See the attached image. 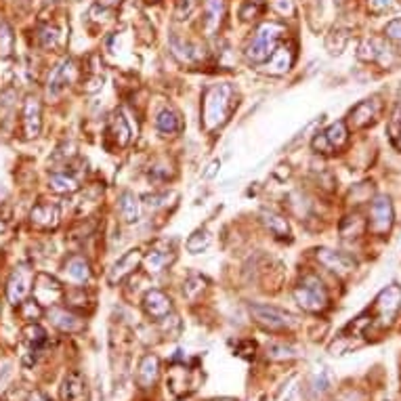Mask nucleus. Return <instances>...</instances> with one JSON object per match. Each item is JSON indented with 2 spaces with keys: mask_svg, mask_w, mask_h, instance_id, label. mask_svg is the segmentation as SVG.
I'll list each match as a JSON object with an SVG mask.
<instances>
[{
  "mask_svg": "<svg viewBox=\"0 0 401 401\" xmlns=\"http://www.w3.org/2000/svg\"><path fill=\"white\" fill-rule=\"evenodd\" d=\"M237 108V90L229 82L213 84L202 99V122L206 130H217L231 118Z\"/></svg>",
  "mask_w": 401,
  "mask_h": 401,
  "instance_id": "nucleus-1",
  "label": "nucleus"
},
{
  "mask_svg": "<svg viewBox=\"0 0 401 401\" xmlns=\"http://www.w3.org/2000/svg\"><path fill=\"white\" fill-rule=\"evenodd\" d=\"M286 36V26L280 21H265L257 28L255 36L250 38L246 46V57L250 63L263 66L277 48L282 38Z\"/></svg>",
  "mask_w": 401,
  "mask_h": 401,
  "instance_id": "nucleus-2",
  "label": "nucleus"
},
{
  "mask_svg": "<svg viewBox=\"0 0 401 401\" xmlns=\"http://www.w3.org/2000/svg\"><path fill=\"white\" fill-rule=\"evenodd\" d=\"M294 300L309 313H324L330 305V296L317 275H305L294 288Z\"/></svg>",
  "mask_w": 401,
  "mask_h": 401,
  "instance_id": "nucleus-3",
  "label": "nucleus"
},
{
  "mask_svg": "<svg viewBox=\"0 0 401 401\" xmlns=\"http://www.w3.org/2000/svg\"><path fill=\"white\" fill-rule=\"evenodd\" d=\"M401 309V286L399 284H391L387 286L374 300L372 305V315H370V326H378V328H391L393 322L397 320Z\"/></svg>",
  "mask_w": 401,
  "mask_h": 401,
  "instance_id": "nucleus-4",
  "label": "nucleus"
},
{
  "mask_svg": "<svg viewBox=\"0 0 401 401\" xmlns=\"http://www.w3.org/2000/svg\"><path fill=\"white\" fill-rule=\"evenodd\" d=\"M248 311L259 326H263L265 330H271V332H286L296 324V317L292 313H288L280 307H273V305L255 303V305L248 307Z\"/></svg>",
  "mask_w": 401,
  "mask_h": 401,
  "instance_id": "nucleus-5",
  "label": "nucleus"
},
{
  "mask_svg": "<svg viewBox=\"0 0 401 401\" xmlns=\"http://www.w3.org/2000/svg\"><path fill=\"white\" fill-rule=\"evenodd\" d=\"M346 143H349V126H346V122L338 120V122L330 124L326 130L317 133L311 141V147H313L315 154L330 156V154L340 152Z\"/></svg>",
  "mask_w": 401,
  "mask_h": 401,
  "instance_id": "nucleus-6",
  "label": "nucleus"
},
{
  "mask_svg": "<svg viewBox=\"0 0 401 401\" xmlns=\"http://www.w3.org/2000/svg\"><path fill=\"white\" fill-rule=\"evenodd\" d=\"M395 223V211L389 195H376L370 204V221L368 229L374 235H387L393 229Z\"/></svg>",
  "mask_w": 401,
  "mask_h": 401,
  "instance_id": "nucleus-7",
  "label": "nucleus"
},
{
  "mask_svg": "<svg viewBox=\"0 0 401 401\" xmlns=\"http://www.w3.org/2000/svg\"><path fill=\"white\" fill-rule=\"evenodd\" d=\"M358 59L366 63H378L382 68H391L397 61L393 48L382 38H364L358 46Z\"/></svg>",
  "mask_w": 401,
  "mask_h": 401,
  "instance_id": "nucleus-8",
  "label": "nucleus"
},
{
  "mask_svg": "<svg viewBox=\"0 0 401 401\" xmlns=\"http://www.w3.org/2000/svg\"><path fill=\"white\" fill-rule=\"evenodd\" d=\"M34 280H36V273L30 265H19L11 277H9V284H7V296H9V303L19 307L23 300L30 296L32 292V286H34Z\"/></svg>",
  "mask_w": 401,
  "mask_h": 401,
  "instance_id": "nucleus-9",
  "label": "nucleus"
},
{
  "mask_svg": "<svg viewBox=\"0 0 401 401\" xmlns=\"http://www.w3.org/2000/svg\"><path fill=\"white\" fill-rule=\"evenodd\" d=\"M380 110H382V104L378 97H370V99H364L360 101L353 110L349 112V126L353 130H362V128H368L376 122V118L380 116Z\"/></svg>",
  "mask_w": 401,
  "mask_h": 401,
  "instance_id": "nucleus-10",
  "label": "nucleus"
},
{
  "mask_svg": "<svg viewBox=\"0 0 401 401\" xmlns=\"http://www.w3.org/2000/svg\"><path fill=\"white\" fill-rule=\"evenodd\" d=\"M227 5L225 0H204L202 5V32L206 38H215L225 21Z\"/></svg>",
  "mask_w": 401,
  "mask_h": 401,
  "instance_id": "nucleus-11",
  "label": "nucleus"
},
{
  "mask_svg": "<svg viewBox=\"0 0 401 401\" xmlns=\"http://www.w3.org/2000/svg\"><path fill=\"white\" fill-rule=\"evenodd\" d=\"M315 257L326 269H330L338 275H349L358 267L353 257H349L346 253H338V250H330V248H317Z\"/></svg>",
  "mask_w": 401,
  "mask_h": 401,
  "instance_id": "nucleus-12",
  "label": "nucleus"
},
{
  "mask_svg": "<svg viewBox=\"0 0 401 401\" xmlns=\"http://www.w3.org/2000/svg\"><path fill=\"white\" fill-rule=\"evenodd\" d=\"M143 309L152 320L164 322L173 313V300L162 290H149L143 296Z\"/></svg>",
  "mask_w": 401,
  "mask_h": 401,
  "instance_id": "nucleus-13",
  "label": "nucleus"
},
{
  "mask_svg": "<svg viewBox=\"0 0 401 401\" xmlns=\"http://www.w3.org/2000/svg\"><path fill=\"white\" fill-rule=\"evenodd\" d=\"M294 57H296V51H294V46L292 44H284V42H280L277 44V48L273 51V55L263 63V66H259L265 74H271V76H282V74H286L290 68H292V63H294Z\"/></svg>",
  "mask_w": 401,
  "mask_h": 401,
  "instance_id": "nucleus-14",
  "label": "nucleus"
},
{
  "mask_svg": "<svg viewBox=\"0 0 401 401\" xmlns=\"http://www.w3.org/2000/svg\"><path fill=\"white\" fill-rule=\"evenodd\" d=\"M21 120H23V135L28 139H34L40 135L42 128V106L40 99L36 95H28L23 101V110H21Z\"/></svg>",
  "mask_w": 401,
  "mask_h": 401,
  "instance_id": "nucleus-15",
  "label": "nucleus"
},
{
  "mask_svg": "<svg viewBox=\"0 0 401 401\" xmlns=\"http://www.w3.org/2000/svg\"><path fill=\"white\" fill-rule=\"evenodd\" d=\"M78 76V68L72 59H63L61 63L55 66V70L51 72V78H48V95L57 97L59 92H63Z\"/></svg>",
  "mask_w": 401,
  "mask_h": 401,
  "instance_id": "nucleus-16",
  "label": "nucleus"
},
{
  "mask_svg": "<svg viewBox=\"0 0 401 401\" xmlns=\"http://www.w3.org/2000/svg\"><path fill=\"white\" fill-rule=\"evenodd\" d=\"M143 263V255H141V250L139 248H130L128 253H124L116 263H114V267L110 269V273H108V282L110 284H120L124 277H128L139 265Z\"/></svg>",
  "mask_w": 401,
  "mask_h": 401,
  "instance_id": "nucleus-17",
  "label": "nucleus"
},
{
  "mask_svg": "<svg viewBox=\"0 0 401 401\" xmlns=\"http://www.w3.org/2000/svg\"><path fill=\"white\" fill-rule=\"evenodd\" d=\"M30 219H32V225L40 227V229H55L59 225V219H61V213H59V206L57 204H51V202H40L32 208L30 213Z\"/></svg>",
  "mask_w": 401,
  "mask_h": 401,
  "instance_id": "nucleus-18",
  "label": "nucleus"
},
{
  "mask_svg": "<svg viewBox=\"0 0 401 401\" xmlns=\"http://www.w3.org/2000/svg\"><path fill=\"white\" fill-rule=\"evenodd\" d=\"M48 317H51L53 326L59 328L61 332H78L84 328V322L80 315H76L72 309H63V307H51L48 311Z\"/></svg>",
  "mask_w": 401,
  "mask_h": 401,
  "instance_id": "nucleus-19",
  "label": "nucleus"
},
{
  "mask_svg": "<svg viewBox=\"0 0 401 401\" xmlns=\"http://www.w3.org/2000/svg\"><path fill=\"white\" fill-rule=\"evenodd\" d=\"M160 376V360L156 355H145L139 364V370H137V382L141 389H149L154 387L156 380Z\"/></svg>",
  "mask_w": 401,
  "mask_h": 401,
  "instance_id": "nucleus-20",
  "label": "nucleus"
},
{
  "mask_svg": "<svg viewBox=\"0 0 401 401\" xmlns=\"http://www.w3.org/2000/svg\"><path fill=\"white\" fill-rule=\"evenodd\" d=\"M63 401H86V380L80 372H70L61 387Z\"/></svg>",
  "mask_w": 401,
  "mask_h": 401,
  "instance_id": "nucleus-21",
  "label": "nucleus"
},
{
  "mask_svg": "<svg viewBox=\"0 0 401 401\" xmlns=\"http://www.w3.org/2000/svg\"><path fill=\"white\" fill-rule=\"evenodd\" d=\"M170 46H173V53H175L181 61H185V63H193V61H199V59L204 57V53H199L202 48H199L195 42L185 40V38H179V36H173Z\"/></svg>",
  "mask_w": 401,
  "mask_h": 401,
  "instance_id": "nucleus-22",
  "label": "nucleus"
},
{
  "mask_svg": "<svg viewBox=\"0 0 401 401\" xmlns=\"http://www.w3.org/2000/svg\"><path fill=\"white\" fill-rule=\"evenodd\" d=\"M261 223L280 239H286L290 237V225H288V219L275 211H269V208H263L261 211Z\"/></svg>",
  "mask_w": 401,
  "mask_h": 401,
  "instance_id": "nucleus-23",
  "label": "nucleus"
},
{
  "mask_svg": "<svg viewBox=\"0 0 401 401\" xmlns=\"http://www.w3.org/2000/svg\"><path fill=\"white\" fill-rule=\"evenodd\" d=\"M66 273H68V277L74 284H86L92 277V271H90L88 261L84 257H80V255L70 257V261L66 263Z\"/></svg>",
  "mask_w": 401,
  "mask_h": 401,
  "instance_id": "nucleus-24",
  "label": "nucleus"
},
{
  "mask_svg": "<svg viewBox=\"0 0 401 401\" xmlns=\"http://www.w3.org/2000/svg\"><path fill=\"white\" fill-rule=\"evenodd\" d=\"M120 215L126 223H137L141 219V202L133 191H122L118 197Z\"/></svg>",
  "mask_w": 401,
  "mask_h": 401,
  "instance_id": "nucleus-25",
  "label": "nucleus"
},
{
  "mask_svg": "<svg viewBox=\"0 0 401 401\" xmlns=\"http://www.w3.org/2000/svg\"><path fill=\"white\" fill-rule=\"evenodd\" d=\"M108 135L114 137L118 147H126L128 145V141H130V126H128V122H126L122 112H114V116L110 118Z\"/></svg>",
  "mask_w": 401,
  "mask_h": 401,
  "instance_id": "nucleus-26",
  "label": "nucleus"
},
{
  "mask_svg": "<svg viewBox=\"0 0 401 401\" xmlns=\"http://www.w3.org/2000/svg\"><path fill=\"white\" fill-rule=\"evenodd\" d=\"M173 261H175V255L168 253V250H152V253H147L143 257V267L147 269V273H160Z\"/></svg>",
  "mask_w": 401,
  "mask_h": 401,
  "instance_id": "nucleus-27",
  "label": "nucleus"
},
{
  "mask_svg": "<svg viewBox=\"0 0 401 401\" xmlns=\"http://www.w3.org/2000/svg\"><path fill=\"white\" fill-rule=\"evenodd\" d=\"M156 128L162 133V135H177L181 128H183V124H181V116L173 110V108H164V110H160L158 112V116H156Z\"/></svg>",
  "mask_w": 401,
  "mask_h": 401,
  "instance_id": "nucleus-28",
  "label": "nucleus"
},
{
  "mask_svg": "<svg viewBox=\"0 0 401 401\" xmlns=\"http://www.w3.org/2000/svg\"><path fill=\"white\" fill-rule=\"evenodd\" d=\"M48 187L55 193L66 195V193H76L80 189V183L72 173H53L51 179H48Z\"/></svg>",
  "mask_w": 401,
  "mask_h": 401,
  "instance_id": "nucleus-29",
  "label": "nucleus"
},
{
  "mask_svg": "<svg viewBox=\"0 0 401 401\" xmlns=\"http://www.w3.org/2000/svg\"><path fill=\"white\" fill-rule=\"evenodd\" d=\"M211 242H213V237H211L208 229H197V231H193L189 235L185 246H187V250H189L191 255H199V253H204V250L211 246Z\"/></svg>",
  "mask_w": 401,
  "mask_h": 401,
  "instance_id": "nucleus-30",
  "label": "nucleus"
},
{
  "mask_svg": "<svg viewBox=\"0 0 401 401\" xmlns=\"http://www.w3.org/2000/svg\"><path fill=\"white\" fill-rule=\"evenodd\" d=\"M13 48H15V34L7 21H0V57L3 59L11 57Z\"/></svg>",
  "mask_w": 401,
  "mask_h": 401,
  "instance_id": "nucleus-31",
  "label": "nucleus"
},
{
  "mask_svg": "<svg viewBox=\"0 0 401 401\" xmlns=\"http://www.w3.org/2000/svg\"><path fill=\"white\" fill-rule=\"evenodd\" d=\"M38 42L44 48H57L59 46V30L55 26H40L38 28Z\"/></svg>",
  "mask_w": 401,
  "mask_h": 401,
  "instance_id": "nucleus-32",
  "label": "nucleus"
},
{
  "mask_svg": "<svg viewBox=\"0 0 401 401\" xmlns=\"http://www.w3.org/2000/svg\"><path fill=\"white\" fill-rule=\"evenodd\" d=\"M263 9H265V0H248V3L239 11V17L244 21H253V19H257L261 15Z\"/></svg>",
  "mask_w": 401,
  "mask_h": 401,
  "instance_id": "nucleus-33",
  "label": "nucleus"
},
{
  "mask_svg": "<svg viewBox=\"0 0 401 401\" xmlns=\"http://www.w3.org/2000/svg\"><path fill=\"white\" fill-rule=\"evenodd\" d=\"M23 334H26V340H28L34 349H38L40 344H44V342H46V332H44L38 324L28 326Z\"/></svg>",
  "mask_w": 401,
  "mask_h": 401,
  "instance_id": "nucleus-34",
  "label": "nucleus"
},
{
  "mask_svg": "<svg viewBox=\"0 0 401 401\" xmlns=\"http://www.w3.org/2000/svg\"><path fill=\"white\" fill-rule=\"evenodd\" d=\"M204 284H206V282H204L202 277H199V275H191V277L185 282V286H183V292H185V296L193 300L197 292H202Z\"/></svg>",
  "mask_w": 401,
  "mask_h": 401,
  "instance_id": "nucleus-35",
  "label": "nucleus"
},
{
  "mask_svg": "<svg viewBox=\"0 0 401 401\" xmlns=\"http://www.w3.org/2000/svg\"><path fill=\"white\" fill-rule=\"evenodd\" d=\"M267 355L271 360H288V358H294V349L286 344H271L267 349Z\"/></svg>",
  "mask_w": 401,
  "mask_h": 401,
  "instance_id": "nucleus-36",
  "label": "nucleus"
},
{
  "mask_svg": "<svg viewBox=\"0 0 401 401\" xmlns=\"http://www.w3.org/2000/svg\"><path fill=\"white\" fill-rule=\"evenodd\" d=\"M19 307L23 309V317L30 320V322H34V320H38V317L42 315V309H40V303H38V300H28V298H26Z\"/></svg>",
  "mask_w": 401,
  "mask_h": 401,
  "instance_id": "nucleus-37",
  "label": "nucleus"
},
{
  "mask_svg": "<svg viewBox=\"0 0 401 401\" xmlns=\"http://www.w3.org/2000/svg\"><path fill=\"white\" fill-rule=\"evenodd\" d=\"M395 7V0H368V11L372 15H382Z\"/></svg>",
  "mask_w": 401,
  "mask_h": 401,
  "instance_id": "nucleus-38",
  "label": "nucleus"
},
{
  "mask_svg": "<svg viewBox=\"0 0 401 401\" xmlns=\"http://www.w3.org/2000/svg\"><path fill=\"white\" fill-rule=\"evenodd\" d=\"M271 9L277 13V15H282V17H286V15H294V0H271Z\"/></svg>",
  "mask_w": 401,
  "mask_h": 401,
  "instance_id": "nucleus-39",
  "label": "nucleus"
},
{
  "mask_svg": "<svg viewBox=\"0 0 401 401\" xmlns=\"http://www.w3.org/2000/svg\"><path fill=\"white\" fill-rule=\"evenodd\" d=\"M332 384V378H330V372H322L320 376H315L313 378V382H311V391L313 393H324V391H328V387Z\"/></svg>",
  "mask_w": 401,
  "mask_h": 401,
  "instance_id": "nucleus-40",
  "label": "nucleus"
},
{
  "mask_svg": "<svg viewBox=\"0 0 401 401\" xmlns=\"http://www.w3.org/2000/svg\"><path fill=\"white\" fill-rule=\"evenodd\" d=\"M384 36L393 42H401V19H393L384 28Z\"/></svg>",
  "mask_w": 401,
  "mask_h": 401,
  "instance_id": "nucleus-41",
  "label": "nucleus"
},
{
  "mask_svg": "<svg viewBox=\"0 0 401 401\" xmlns=\"http://www.w3.org/2000/svg\"><path fill=\"white\" fill-rule=\"evenodd\" d=\"M199 0H179V5H177V17L179 19H185L195 7H197Z\"/></svg>",
  "mask_w": 401,
  "mask_h": 401,
  "instance_id": "nucleus-42",
  "label": "nucleus"
},
{
  "mask_svg": "<svg viewBox=\"0 0 401 401\" xmlns=\"http://www.w3.org/2000/svg\"><path fill=\"white\" fill-rule=\"evenodd\" d=\"M145 199H147V206L149 208H162V206H166L168 195L166 193H162V195H147Z\"/></svg>",
  "mask_w": 401,
  "mask_h": 401,
  "instance_id": "nucleus-43",
  "label": "nucleus"
},
{
  "mask_svg": "<svg viewBox=\"0 0 401 401\" xmlns=\"http://www.w3.org/2000/svg\"><path fill=\"white\" fill-rule=\"evenodd\" d=\"M30 401H48V399H46L40 391H34V393L30 395Z\"/></svg>",
  "mask_w": 401,
  "mask_h": 401,
  "instance_id": "nucleus-44",
  "label": "nucleus"
},
{
  "mask_svg": "<svg viewBox=\"0 0 401 401\" xmlns=\"http://www.w3.org/2000/svg\"><path fill=\"white\" fill-rule=\"evenodd\" d=\"M99 3H101L104 7H114V5L120 3V0H99Z\"/></svg>",
  "mask_w": 401,
  "mask_h": 401,
  "instance_id": "nucleus-45",
  "label": "nucleus"
},
{
  "mask_svg": "<svg viewBox=\"0 0 401 401\" xmlns=\"http://www.w3.org/2000/svg\"><path fill=\"white\" fill-rule=\"evenodd\" d=\"M5 229H7V219L0 215V233H5Z\"/></svg>",
  "mask_w": 401,
  "mask_h": 401,
  "instance_id": "nucleus-46",
  "label": "nucleus"
},
{
  "mask_svg": "<svg viewBox=\"0 0 401 401\" xmlns=\"http://www.w3.org/2000/svg\"><path fill=\"white\" fill-rule=\"evenodd\" d=\"M393 143H395V145H397V147H399V149H401V133H399V137H397V139H395V141H393Z\"/></svg>",
  "mask_w": 401,
  "mask_h": 401,
  "instance_id": "nucleus-47",
  "label": "nucleus"
},
{
  "mask_svg": "<svg viewBox=\"0 0 401 401\" xmlns=\"http://www.w3.org/2000/svg\"><path fill=\"white\" fill-rule=\"evenodd\" d=\"M149 3H154V0H149Z\"/></svg>",
  "mask_w": 401,
  "mask_h": 401,
  "instance_id": "nucleus-48",
  "label": "nucleus"
}]
</instances>
